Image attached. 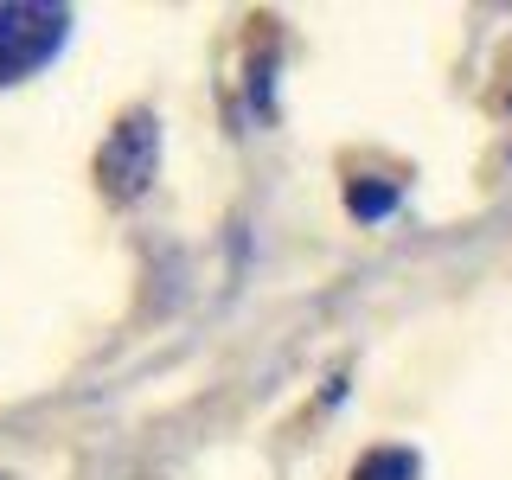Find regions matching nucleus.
<instances>
[{"label": "nucleus", "mask_w": 512, "mask_h": 480, "mask_svg": "<svg viewBox=\"0 0 512 480\" xmlns=\"http://www.w3.org/2000/svg\"><path fill=\"white\" fill-rule=\"evenodd\" d=\"M64 32H71V13L52 0H0V84H20L39 64H52Z\"/></svg>", "instance_id": "1"}, {"label": "nucleus", "mask_w": 512, "mask_h": 480, "mask_svg": "<svg viewBox=\"0 0 512 480\" xmlns=\"http://www.w3.org/2000/svg\"><path fill=\"white\" fill-rule=\"evenodd\" d=\"M154 167H160V128L148 109H135L109 128L103 154H96V180H103L109 199H141L154 186Z\"/></svg>", "instance_id": "2"}, {"label": "nucleus", "mask_w": 512, "mask_h": 480, "mask_svg": "<svg viewBox=\"0 0 512 480\" xmlns=\"http://www.w3.org/2000/svg\"><path fill=\"white\" fill-rule=\"evenodd\" d=\"M352 480H416V455H410V448H378V455L359 461Z\"/></svg>", "instance_id": "3"}, {"label": "nucleus", "mask_w": 512, "mask_h": 480, "mask_svg": "<svg viewBox=\"0 0 512 480\" xmlns=\"http://www.w3.org/2000/svg\"><path fill=\"white\" fill-rule=\"evenodd\" d=\"M397 205V186L391 180H372V186H352V218H378V212H391Z\"/></svg>", "instance_id": "4"}]
</instances>
